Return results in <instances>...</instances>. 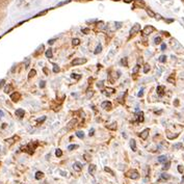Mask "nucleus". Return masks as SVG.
<instances>
[{"mask_svg": "<svg viewBox=\"0 0 184 184\" xmlns=\"http://www.w3.org/2000/svg\"><path fill=\"white\" fill-rule=\"evenodd\" d=\"M77 123V120L76 119H74V120H72L71 122H69V124H68V126H67V128L69 129V128H72L73 126H74V124H76Z\"/></svg>", "mask_w": 184, "mask_h": 184, "instance_id": "412c9836", "label": "nucleus"}, {"mask_svg": "<svg viewBox=\"0 0 184 184\" xmlns=\"http://www.w3.org/2000/svg\"><path fill=\"white\" fill-rule=\"evenodd\" d=\"M10 99H12L13 101L17 102L18 100L20 99V94L18 93V92H15V93H13L12 95H10Z\"/></svg>", "mask_w": 184, "mask_h": 184, "instance_id": "6e6552de", "label": "nucleus"}, {"mask_svg": "<svg viewBox=\"0 0 184 184\" xmlns=\"http://www.w3.org/2000/svg\"><path fill=\"white\" fill-rule=\"evenodd\" d=\"M144 121V112L139 111L138 112V122H143Z\"/></svg>", "mask_w": 184, "mask_h": 184, "instance_id": "cd10ccee", "label": "nucleus"}, {"mask_svg": "<svg viewBox=\"0 0 184 184\" xmlns=\"http://www.w3.org/2000/svg\"><path fill=\"white\" fill-rule=\"evenodd\" d=\"M154 30H155V28L153 27V26H151V25H148V26H146V27L144 28V30H143V33H144L145 35H149L150 33H152Z\"/></svg>", "mask_w": 184, "mask_h": 184, "instance_id": "20e7f679", "label": "nucleus"}, {"mask_svg": "<svg viewBox=\"0 0 184 184\" xmlns=\"http://www.w3.org/2000/svg\"><path fill=\"white\" fill-rule=\"evenodd\" d=\"M15 114L17 115L18 118H23L25 115V111H24V109H22V108H19V109H17L15 111Z\"/></svg>", "mask_w": 184, "mask_h": 184, "instance_id": "0eeeda50", "label": "nucleus"}, {"mask_svg": "<svg viewBox=\"0 0 184 184\" xmlns=\"http://www.w3.org/2000/svg\"><path fill=\"white\" fill-rule=\"evenodd\" d=\"M182 147V144H176V145H174V149H179V148H181Z\"/></svg>", "mask_w": 184, "mask_h": 184, "instance_id": "c03bdc74", "label": "nucleus"}, {"mask_svg": "<svg viewBox=\"0 0 184 184\" xmlns=\"http://www.w3.org/2000/svg\"><path fill=\"white\" fill-rule=\"evenodd\" d=\"M104 171H105V172H107V173H109V174H111L112 176H114V171L110 170L108 166H105V167H104Z\"/></svg>", "mask_w": 184, "mask_h": 184, "instance_id": "7c9ffc66", "label": "nucleus"}, {"mask_svg": "<svg viewBox=\"0 0 184 184\" xmlns=\"http://www.w3.org/2000/svg\"><path fill=\"white\" fill-rule=\"evenodd\" d=\"M46 13H47V10H43V12H41V13H40V14H39L38 16H42V15H45Z\"/></svg>", "mask_w": 184, "mask_h": 184, "instance_id": "8fccbe9b", "label": "nucleus"}, {"mask_svg": "<svg viewBox=\"0 0 184 184\" xmlns=\"http://www.w3.org/2000/svg\"><path fill=\"white\" fill-rule=\"evenodd\" d=\"M71 77L72 78H74V79H80L81 78V75H79V74H75V73H73V74H71Z\"/></svg>", "mask_w": 184, "mask_h": 184, "instance_id": "2f4dec72", "label": "nucleus"}, {"mask_svg": "<svg viewBox=\"0 0 184 184\" xmlns=\"http://www.w3.org/2000/svg\"><path fill=\"white\" fill-rule=\"evenodd\" d=\"M35 74H36V71L35 70H31L29 72V74H28V78H32Z\"/></svg>", "mask_w": 184, "mask_h": 184, "instance_id": "473e14b6", "label": "nucleus"}, {"mask_svg": "<svg viewBox=\"0 0 184 184\" xmlns=\"http://www.w3.org/2000/svg\"><path fill=\"white\" fill-rule=\"evenodd\" d=\"M96 165L95 164H91L90 166H88V173L92 175V176H94V174H95V172H96Z\"/></svg>", "mask_w": 184, "mask_h": 184, "instance_id": "9d476101", "label": "nucleus"}, {"mask_svg": "<svg viewBox=\"0 0 184 184\" xmlns=\"http://www.w3.org/2000/svg\"><path fill=\"white\" fill-rule=\"evenodd\" d=\"M45 85H46V82H45V81L42 80L41 82H40V88H45Z\"/></svg>", "mask_w": 184, "mask_h": 184, "instance_id": "37998d69", "label": "nucleus"}, {"mask_svg": "<svg viewBox=\"0 0 184 184\" xmlns=\"http://www.w3.org/2000/svg\"><path fill=\"white\" fill-rule=\"evenodd\" d=\"M55 40H56V39H53V40H49V41H48L49 45H52V44H53L54 42H55Z\"/></svg>", "mask_w": 184, "mask_h": 184, "instance_id": "49530a36", "label": "nucleus"}, {"mask_svg": "<svg viewBox=\"0 0 184 184\" xmlns=\"http://www.w3.org/2000/svg\"><path fill=\"white\" fill-rule=\"evenodd\" d=\"M149 132H150V129H148V128H147V129H145L143 132L140 133V134H139V136H140V138H143V139H147L148 138V136H149Z\"/></svg>", "mask_w": 184, "mask_h": 184, "instance_id": "423d86ee", "label": "nucleus"}, {"mask_svg": "<svg viewBox=\"0 0 184 184\" xmlns=\"http://www.w3.org/2000/svg\"><path fill=\"white\" fill-rule=\"evenodd\" d=\"M171 178V176L167 174V173H162L161 174V179H163V180H169Z\"/></svg>", "mask_w": 184, "mask_h": 184, "instance_id": "5701e85b", "label": "nucleus"}, {"mask_svg": "<svg viewBox=\"0 0 184 184\" xmlns=\"http://www.w3.org/2000/svg\"><path fill=\"white\" fill-rule=\"evenodd\" d=\"M76 135H77V137H79V138L84 137V133H83L82 131H77V132H76Z\"/></svg>", "mask_w": 184, "mask_h": 184, "instance_id": "c756f323", "label": "nucleus"}, {"mask_svg": "<svg viewBox=\"0 0 184 184\" xmlns=\"http://www.w3.org/2000/svg\"><path fill=\"white\" fill-rule=\"evenodd\" d=\"M45 55H46L47 58H51V57L53 56V52H52V49H48V50H47Z\"/></svg>", "mask_w": 184, "mask_h": 184, "instance_id": "dca6fc26", "label": "nucleus"}, {"mask_svg": "<svg viewBox=\"0 0 184 184\" xmlns=\"http://www.w3.org/2000/svg\"><path fill=\"white\" fill-rule=\"evenodd\" d=\"M163 91H164V86H161V85L157 86V94H158L159 96H162V95H163Z\"/></svg>", "mask_w": 184, "mask_h": 184, "instance_id": "4468645a", "label": "nucleus"}, {"mask_svg": "<svg viewBox=\"0 0 184 184\" xmlns=\"http://www.w3.org/2000/svg\"><path fill=\"white\" fill-rule=\"evenodd\" d=\"M170 165H171V162L170 161H166V162H164V166L162 167L164 171H166V170H169L170 169Z\"/></svg>", "mask_w": 184, "mask_h": 184, "instance_id": "f704fd0d", "label": "nucleus"}, {"mask_svg": "<svg viewBox=\"0 0 184 184\" xmlns=\"http://www.w3.org/2000/svg\"><path fill=\"white\" fill-rule=\"evenodd\" d=\"M82 31H83V32H84V33H88L90 30H88V29H82Z\"/></svg>", "mask_w": 184, "mask_h": 184, "instance_id": "864d4df0", "label": "nucleus"}, {"mask_svg": "<svg viewBox=\"0 0 184 184\" xmlns=\"http://www.w3.org/2000/svg\"><path fill=\"white\" fill-rule=\"evenodd\" d=\"M53 72L54 73H59L60 72V68L57 65H55V64L53 65Z\"/></svg>", "mask_w": 184, "mask_h": 184, "instance_id": "a878e982", "label": "nucleus"}, {"mask_svg": "<svg viewBox=\"0 0 184 184\" xmlns=\"http://www.w3.org/2000/svg\"><path fill=\"white\" fill-rule=\"evenodd\" d=\"M165 48H166V45H165V44H162V45H161V50H162V51H164Z\"/></svg>", "mask_w": 184, "mask_h": 184, "instance_id": "09e8293b", "label": "nucleus"}, {"mask_svg": "<svg viewBox=\"0 0 184 184\" xmlns=\"http://www.w3.org/2000/svg\"><path fill=\"white\" fill-rule=\"evenodd\" d=\"M114 1H120V0H114Z\"/></svg>", "mask_w": 184, "mask_h": 184, "instance_id": "6e6d98bb", "label": "nucleus"}, {"mask_svg": "<svg viewBox=\"0 0 184 184\" xmlns=\"http://www.w3.org/2000/svg\"><path fill=\"white\" fill-rule=\"evenodd\" d=\"M46 119H47L46 115H43V117L39 118V119H36V124H42L44 121H46Z\"/></svg>", "mask_w": 184, "mask_h": 184, "instance_id": "aec40b11", "label": "nucleus"}, {"mask_svg": "<svg viewBox=\"0 0 184 184\" xmlns=\"http://www.w3.org/2000/svg\"><path fill=\"white\" fill-rule=\"evenodd\" d=\"M178 172L181 173V174H182V173L184 172V169H183L182 165H178Z\"/></svg>", "mask_w": 184, "mask_h": 184, "instance_id": "79ce46f5", "label": "nucleus"}, {"mask_svg": "<svg viewBox=\"0 0 184 184\" xmlns=\"http://www.w3.org/2000/svg\"><path fill=\"white\" fill-rule=\"evenodd\" d=\"M88 61L86 58H83V57H78V58H74L71 62L72 66H79V65H84L85 62Z\"/></svg>", "mask_w": 184, "mask_h": 184, "instance_id": "f257e3e1", "label": "nucleus"}, {"mask_svg": "<svg viewBox=\"0 0 184 184\" xmlns=\"http://www.w3.org/2000/svg\"><path fill=\"white\" fill-rule=\"evenodd\" d=\"M43 177H44V174H43L42 172H40V171L35 173V179H36V180H41Z\"/></svg>", "mask_w": 184, "mask_h": 184, "instance_id": "a211bd4d", "label": "nucleus"}, {"mask_svg": "<svg viewBox=\"0 0 184 184\" xmlns=\"http://www.w3.org/2000/svg\"><path fill=\"white\" fill-rule=\"evenodd\" d=\"M77 148H78L77 145H70V146L68 147V150H69V151H73L74 149H77Z\"/></svg>", "mask_w": 184, "mask_h": 184, "instance_id": "72a5a7b5", "label": "nucleus"}, {"mask_svg": "<svg viewBox=\"0 0 184 184\" xmlns=\"http://www.w3.org/2000/svg\"><path fill=\"white\" fill-rule=\"evenodd\" d=\"M2 117H4V112L2 111V110H0V119H1Z\"/></svg>", "mask_w": 184, "mask_h": 184, "instance_id": "603ef678", "label": "nucleus"}, {"mask_svg": "<svg viewBox=\"0 0 184 184\" xmlns=\"http://www.w3.org/2000/svg\"><path fill=\"white\" fill-rule=\"evenodd\" d=\"M140 30V25L138 24V23H136V24H134L132 26V28L130 29L129 31V33H130V36H132V35H134L136 32H138V31Z\"/></svg>", "mask_w": 184, "mask_h": 184, "instance_id": "7ed1b4c3", "label": "nucleus"}, {"mask_svg": "<svg viewBox=\"0 0 184 184\" xmlns=\"http://www.w3.org/2000/svg\"><path fill=\"white\" fill-rule=\"evenodd\" d=\"M93 95H94V92L92 91V90L88 91V92H86V98H88V99L92 98V97H93Z\"/></svg>", "mask_w": 184, "mask_h": 184, "instance_id": "c85d7f7f", "label": "nucleus"}, {"mask_svg": "<svg viewBox=\"0 0 184 184\" xmlns=\"http://www.w3.org/2000/svg\"><path fill=\"white\" fill-rule=\"evenodd\" d=\"M124 1L126 2V3H129V2H131V1H132V0H124Z\"/></svg>", "mask_w": 184, "mask_h": 184, "instance_id": "5fc2aeb1", "label": "nucleus"}, {"mask_svg": "<svg viewBox=\"0 0 184 184\" xmlns=\"http://www.w3.org/2000/svg\"><path fill=\"white\" fill-rule=\"evenodd\" d=\"M101 106H102V108H104L105 110H110L111 109V107H112V104H111V102H109V101H104L103 103L101 104Z\"/></svg>", "mask_w": 184, "mask_h": 184, "instance_id": "39448f33", "label": "nucleus"}, {"mask_svg": "<svg viewBox=\"0 0 184 184\" xmlns=\"http://www.w3.org/2000/svg\"><path fill=\"white\" fill-rule=\"evenodd\" d=\"M94 131H95L94 128H92V129L90 130V136H93L94 135Z\"/></svg>", "mask_w": 184, "mask_h": 184, "instance_id": "de8ad7c7", "label": "nucleus"}, {"mask_svg": "<svg viewBox=\"0 0 184 184\" xmlns=\"http://www.w3.org/2000/svg\"><path fill=\"white\" fill-rule=\"evenodd\" d=\"M155 18H156L157 20H160V19H161V16H160V15H155Z\"/></svg>", "mask_w": 184, "mask_h": 184, "instance_id": "3c124183", "label": "nucleus"}, {"mask_svg": "<svg viewBox=\"0 0 184 184\" xmlns=\"http://www.w3.org/2000/svg\"><path fill=\"white\" fill-rule=\"evenodd\" d=\"M30 64V59L29 58H25L24 60V65H25V68H28V66Z\"/></svg>", "mask_w": 184, "mask_h": 184, "instance_id": "58836bf2", "label": "nucleus"}, {"mask_svg": "<svg viewBox=\"0 0 184 184\" xmlns=\"http://www.w3.org/2000/svg\"><path fill=\"white\" fill-rule=\"evenodd\" d=\"M178 135H179L178 133H177V134H170V133H169V134H167V137H169L170 139H174V138L177 137Z\"/></svg>", "mask_w": 184, "mask_h": 184, "instance_id": "4c0bfd02", "label": "nucleus"}, {"mask_svg": "<svg viewBox=\"0 0 184 184\" xmlns=\"http://www.w3.org/2000/svg\"><path fill=\"white\" fill-rule=\"evenodd\" d=\"M73 169L76 172H80L81 170H82V164L80 163V162H75L74 164H73Z\"/></svg>", "mask_w": 184, "mask_h": 184, "instance_id": "1a4fd4ad", "label": "nucleus"}, {"mask_svg": "<svg viewBox=\"0 0 184 184\" xmlns=\"http://www.w3.org/2000/svg\"><path fill=\"white\" fill-rule=\"evenodd\" d=\"M143 95H144V90L141 88V90L139 91V93L137 94V96H138V97H143Z\"/></svg>", "mask_w": 184, "mask_h": 184, "instance_id": "a18cd8bd", "label": "nucleus"}, {"mask_svg": "<svg viewBox=\"0 0 184 184\" xmlns=\"http://www.w3.org/2000/svg\"><path fill=\"white\" fill-rule=\"evenodd\" d=\"M154 43L156 44V45L157 44H160L161 43V38H160V36H156V38L154 39Z\"/></svg>", "mask_w": 184, "mask_h": 184, "instance_id": "c9c22d12", "label": "nucleus"}, {"mask_svg": "<svg viewBox=\"0 0 184 184\" xmlns=\"http://www.w3.org/2000/svg\"><path fill=\"white\" fill-rule=\"evenodd\" d=\"M138 70H139V65H136L134 67V69H133V71H132V73L133 74H135V73L138 72Z\"/></svg>", "mask_w": 184, "mask_h": 184, "instance_id": "ea45409f", "label": "nucleus"}, {"mask_svg": "<svg viewBox=\"0 0 184 184\" xmlns=\"http://www.w3.org/2000/svg\"><path fill=\"white\" fill-rule=\"evenodd\" d=\"M79 44H80L79 39H73L72 40V45L73 46H77V45H79Z\"/></svg>", "mask_w": 184, "mask_h": 184, "instance_id": "b1692460", "label": "nucleus"}, {"mask_svg": "<svg viewBox=\"0 0 184 184\" xmlns=\"http://www.w3.org/2000/svg\"><path fill=\"white\" fill-rule=\"evenodd\" d=\"M130 148L132 151H136V141L134 139H130Z\"/></svg>", "mask_w": 184, "mask_h": 184, "instance_id": "9b49d317", "label": "nucleus"}, {"mask_svg": "<svg viewBox=\"0 0 184 184\" xmlns=\"http://www.w3.org/2000/svg\"><path fill=\"white\" fill-rule=\"evenodd\" d=\"M62 155V151L60 149H56V151H55V156L56 157H61Z\"/></svg>", "mask_w": 184, "mask_h": 184, "instance_id": "393cba45", "label": "nucleus"}, {"mask_svg": "<svg viewBox=\"0 0 184 184\" xmlns=\"http://www.w3.org/2000/svg\"><path fill=\"white\" fill-rule=\"evenodd\" d=\"M108 129H111V130H115L117 129V123L114 122V123H111V124H109V125H107L106 126Z\"/></svg>", "mask_w": 184, "mask_h": 184, "instance_id": "f3484780", "label": "nucleus"}, {"mask_svg": "<svg viewBox=\"0 0 184 184\" xmlns=\"http://www.w3.org/2000/svg\"><path fill=\"white\" fill-rule=\"evenodd\" d=\"M114 88H105V95H106V96H110V95H111V94H114Z\"/></svg>", "mask_w": 184, "mask_h": 184, "instance_id": "2eb2a0df", "label": "nucleus"}, {"mask_svg": "<svg viewBox=\"0 0 184 184\" xmlns=\"http://www.w3.org/2000/svg\"><path fill=\"white\" fill-rule=\"evenodd\" d=\"M121 65H122L123 67H128L127 57H124V58H122V60H121Z\"/></svg>", "mask_w": 184, "mask_h": 184, "instance_id": "4be33fe9", "label": "nucleus"}, {"mask_svg": "<svg viewBox=\"0 0 184 184\" xmlns=\"http://www.w3.org/2000/svg\"><path fill=\"white\" fill-rule=\"evenodd\" d=\"M159 60L161 62H165V60H166V56H165V55H162V56L159 57Z\"/></svg>", "mask_w": 184, "mask_h": 184, "instance_id": "a19ab883", "label": "nucleus"}, {"mask_svg": "<svg viewBox=\"0 0 184 184\" xmlns=\"http://www.w3.org/2000/svg\"><path fill=\"white\" fill-rule=\"evenodd\" d=\"M12 88H12V85H10V84H7V85L4 88V93L9 94V92H10V90H12Z\"/></svg>", "mask_w": 184, "mask_h": 184, "instance_id": "bb28decb", "label": "nucleus"}, {"mask_svg": "<svg viewBox=\"0 0 184 184\" xmlns=\"http://www.w3.org/2000/svg\"><path fill=\"white\" fill-rule=\"evenodd\" d=\"M127 176L129 178H131V179L136 180V179H138V178H139V173L137 172V171H135V170H131L129 173H127Z\"/></svg>", "mask_w": 184, "mask_h": 184, "instance_id": "f03ea898", "label": "nucleus"}, {"mask_svg": "<svg viewBox=\"0 0 184 184\" xmlns=\"http://www.w3.org/2000/svg\"><path fill=\"white\" fill-rule=\"evenodd\" d=\"M149 71H150V66L148 64H146V65H145V68H144V72L145 73H148Z\"/></svg>", "mask_w": 184, "mask_h": 184, "instance_id": "e433bc0d", "label": "nucleus"}, {"mask_svg": "<svg viewBox=\"0 0 184 184\" xmlns=\"http://www.w3.org/2000/svg\"><path fill=\"white\" fill-rule=\"evenodd\" d=\"M101 51H102V45H101V44H98V46H97V48L95 49L94 53H95V54H99Z\"/></svg>", "mask_w": 184, "mask_h": 184, "instance_id": "6ab92c4d", "label": "nucleus"}, {"mask_svg": "<svg viewBox=\"0 0 184 184\" xmlns=\"http://www.w3.org/2000/svg\"><path fill=\"white\" fill-rule=\"evenodd\" d=\"M158 161L161 162V163H164V162L167 161V157L165 156V155H161V156L158 157Z\"/></svg>", "mask_w": 184, "mask_h": 184, "instance_id": "f8f14e48", "label": "nucleus"}, {"mask_svg": "<svg viewBox=\"0 0 184 184\" xmlns=\"http://www.w3.org/2000/svg\"><path fill=\"white\" fill-rule=\"evenodd\" d=\"M146 13L148 14L149 17H151V18H155V15H156V14H155V13L153 12V10L150 9H146Z\"/></svg>", "mask_w": 184, "mask_h": 184, "instance_id": "ddd939ff", "label": "nucleus"}]
</instances>
